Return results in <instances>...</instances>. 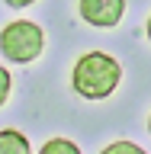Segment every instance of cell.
Segmentation results:
<instances>
[{
  "label": "cell",
  "instance_id": "1",
  "mask_svg": "<svg viewBox=\"0 0 151 154\" xmlns=\"http://www.w3.org/2000/svg\"><path fill=\"white\" fill-rule=\"evenodd\" d=\"M122 80V67L113 55L106 51H87L77 58L74 71H71V87L84 100H106Z\"/></svg>",
  "mask_w": 151,
  "mask_h": 154
},
{
  "label": "cell",
  "instance_id": "2",
  "mask_svg": "<svg viewBox=\"0 0 151 154\" xmlns=\"http://www.w3.org/2000/svg\"><path fill=\"white\" fill-rule=\"evenodd\" d=\"M42 48H45V35L29 19H13L0 29V51L16 64H32L42 55Z\"/></svg>",
  "mask_w": 151,
  "mask_h": 154
},
{
  "label": "cell",
  "instance_id": "3",
  "mask_svg": "<svg viewBox=\"0 0 151 154\" xmlns=\"http://www.w3.org/2000/svg\"><path fill=\"white\" fill-rule=\"evenodd\" d=\"M77 10H80V19L87 26L113 29V26H119V19L125 13V0H80Z\"/></svg>",
  "mask_w": 151,
  "mask_h": 154
},
{
  "label": "cell",
  "instance_id": "4",
  "mask_svg": "<svg viewBox=\"0 0 151 154\" xmlns=\"http://www.w3.org/2000/svg\"><path fill=\"white\" fill-rule=\"evenodd\" d=\"M0 154H32L29 138L16 128H3L0 132Z\"/></svg>",
  "mask_w": 151,
  "mask_h": 154
},
{
  "label": "cell",
  "instance_id": "5",
  "mask_svg": "<svg viewBox=\"0 0 151 154\" xmlns=\"http://www.w3.org/2000/svg\"><path fill=\"white\" fill-rule=\"evenodd\" d=\"M39 154H80V148L74 141H68V138H52V141L42 144Z\"/></svg>",
  "mask_w": 151,
  "mask_h": 154
},
{
  "label": "cell",
  "instance_id": "6",
  "mask_svg": "<svg viewBox=\"0 0 151 154\" xmlns=\"http://www.w3.org/2000/svg\"><path fill=\"white\" fill-rule=\"evenodd\" d=\"M100 154H148V151L138 148L135 141H113V144H106Z\"/></svg>",
  "mask_w": 151,
  "mask_h": 154
},
{
  "label": "cell",
  "instance_id": "7",
  "mask_svg": "<svg viewBox=\"0 0 151 154\" xmlns=\"http://www.w3.org/2000/svg\"><path fill=\"white\" fill-rule=\"evenodd\" d=\"M10 87H13V77H10V71H7V67H0V106L7 103Z\"/></svg>",
  "mask_w": 151,
  "mask_h": 154
},
{
  "label": "cell",
  "instance_id": "8",
  "mask_svg": "<svg viewBox=\"0 0 151 154\" xmlns=\"http://www.w3.org/2000/svg\"><path fill=\"white\" fill-rule=\"evenodd\" d=\"M7 7H16V10H23V7H29V3H36V0H3Z\"/></svg>",
  "mask_w": 151,
  "mask_h": 154
},
{
  "label": "cell",
  "instance_id": "9",
  "mask_svg": "<svg viewBox=\"0 0 151 154\" xmlns=\"http://www.w3.org/2000/svg\"><path fill=\"white\" fill-rule=\"evenodd\" d=\"M145 29H148V42H151V16H148V26H145Z\"/></svg>",
  "mask_w": 151,
  "mask_h": 154
},
{
  "label": "cell",
  "instance_id": "10",
  "mask_svg": "<svg viewBox=\"0 0 151 154\" xmlns=\"http://www.w3.org/2000/svg\"><path fill=\"white\" fill-rule=\"evenodd\" d=\"M148 132H151V116H148Z\"/></svg>",
  "mask_w": 151,
  "mask_h": 154
}]
</instances>
